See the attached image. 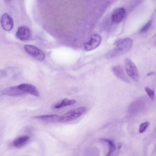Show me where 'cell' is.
Here are the masks:
<instances>
[{
	"label": "cell",
	"mask_w": 156,
	"mask_h": 156,
	"mask_svg": "<svg viewBox=\"0 0 156 156\" xmlns=\"http://www.w3.org/2000/svg\"><path fill=\"white\" fill-rule=\"evenodd\" d=\"M133 41L129 38L122 40L113 49L108 52L105 57L107 58H111L121 56L128 52L133 45Z\"/></svg>",
	"instance_id": "6da1fadb"
},
{
	"label": "cell",
	"mask_w": 156,
	"mask_h": 156,
	"mask_svg": "<svg viewBox=\"0 0 156 156\" xmlns=\"http://www.w3.org/2000/svg\"><path fill=\"white\" fill-rule=\"evenodd\" d=\"M86 109V107H81L70 110L59 116L58 122L63 123L74 120L83 114Z\"/></svg>",
	"instance_id": "7a4b0ae2"
},
{
	"label": "cell",
	"mask_w": 156,
	"mask_h": 156,
	"mask_svg": "<svg viewBox=\"0 0 156 156\" xmlns=\"http://www.w3.org/2000/svg\"><path fill=\"white\" fill-rule=\"evenodd\" d=\"M125 70L128 75L133 80L137 81L138 80V71L135 64L130 59L126 58L125 59Z\"/></svg>",
	"instance_id": "3957f363"
},
{
	"label": "cell",
	"mask_w": 156,
	"mask_h": 156,
	"mask_svg": "<svg viewBox=\"0 0 156 156\" xmlns=\"http://www.w3.org/2000/svg\"><path fill=\"white\" fill-rule=\"evenodd\" d=\"M101 41V37L98 34H94L92 35L89 40L83 44V48L86 51L93 50L100 45Z\"/></svg>",
	"instance_id": "277c9868"
},
{
	"label": "cell",
	"mask_w": 156,
	"mask_h": 156,
	"mask_svg": "<svg viewBox=\"0 0 156 156\" xmlns=\"http://www.w3.org/2000/svg\"><path fill=\"white\" fill-rule=\"evenodd\" d=\"M25 51L29 55L39 61H43L45 58L44 53L36 47L30 45H25L24 46Z\"/></svg>",
	"instance_id": "5b68a950"
},
{
	"label": "cell",
	"mask_w": 156,
	"mask_h": 156,
	"mask_svg": "<svg viewBox=\"0 0 156 156\" xmlns=\"http://www.w3.org/2000/svg\"><path fill=\"white\" fill-rule=\"evenodd\" d=\"M31 35L30 30L26 26H22L18 28L16 33V37L22 41H26L29 40Z\"/></svg>",
	"instance_id": "8992f818"
},
{
	"label": "cell",
	"mask_w": 156,
	"mask_h": 156,
	"mask_svg": "<svg viewBox=\"0 0 156 156\" xmlns=\"http://www.w3.org/2000/svg\"><path fill=\"white\" fill-rule=\"evenodd\" d=\"M2 93L5 95L12 96H21L27 94L25 92L20 89L18 86L6 88L3 90Z\"/></svg>",
	"instance_id": "52a82bcc"
},
{
	"label": "cell",
	"mask_w": 156,
	"mask_h": 156,
	"mask_svg": "<svg viewBox=\"0 0 156 156\" xmlns=\"http://www.w3.org/2000/svg\"><path fill=\"white\" fill-rule=\"evenodd\" d=\"M1 23L3 28L6 31L11 30L13 27V21L8 14L5 13L2 16Z\"/></svg>",
	"instance_id": "ba28073f"
},
{
	"label": "cell",
	"mask_w": 156,
	"mask_h": 156,
	"mask_svg": "<svg viewBox=\"0 0 156 156\" xmlns=\"http://www.w3.org/2000/svg\"><path fill=\"white\" fill-rule=\"evenodd\" d=\"M18 88L27 94L29 93L36 97L39 96V93L34 85L27 83H22L18 85Z\"/></svg>",
	"instance_id": "9c48e42d"
},
{
	"label": "cell",
	"mask_w": 156,
	"mask_h": 156,
	"mask_svg": "<svg viewBox=\"0 0 156 156\" xmlns=\"http://www.w3.org/2000/svg\"><path fill=\"white\" fill-rule=\"evenodd\" d=\"M125 14L126 11L124 8H119L117 9L112 14L111 20L114 23H119L124 19Z\"/></svg>",
	"instance_id": "30bf717a"
},
{
	"label": "cell",
	"mask_w": 156,
	"mask_h": 156,
	"mask_svg": "<svg viewBox=\"0 0 156 156\" xmlns=\"http://www.w3.org/2000/svg\"><path fill=\"white\" fill-rule=\"evenodd\" d=\"M112 71L114 74L118 78L123 81L128 82L129 80L125 74L123 68L120 65L113 66Z\"/></svg>",
	"instance_id": "8fae6325"
},
{
	"label": "cell",
	"mask_w": 156,
	"mask_h": 156,
	"mask_svg": "<svg viewBox=\"0 0 156 156\" xmlns=\"http://www.w3.org/2000/svg\"><path fill=\"white\" fill-rule=\"evenodd\" d=\"M59 116L56 114L45 115L35 116L33 118L48 123H53L58 122Z\"/></svg>",
	"instance_id": "7c38bea8"
},
{
	"label": "cell",
	"mask_w": 156,
	"mask_h": 156,
	"mask_svg": "<svg viewBox=\"0 0 156 156\" xmlns=\"http://www.w3.org/2000/svg\"><path fill=\"white\" fill-rule=\"evenodd\" d=\"M29 139L30 137L28 136H22L15 140L13 142V144L16 148H20L24 146Z\"/></svg>",
	"instance_id": "4fadbf2b"
},
{
	"label": "cell",
	"mask_w": 156,
	"mask_h": 156,
	"mask_svg": "<svg viewBox=\"0 0 156 156\" xmlns=\"http://www.w3.org/2000/svg\"><path fill=\"white\" fill-rule=\"evenodd\" d=\"M76 101L74 99H64L59 103L54 106L55 108H60L67 106L75 104Z\"/></svg>",
	"instance_id": "5bb4252c"
},
{
	"label": "cell",
	"mask_w": 156,
	"mask_h": 156,
	"mask_svg": "<svg viewBox=\"0 0 156 156\" xmlns=\"http://www.w3.org/2000/svg\"><path fill=\"white\" fill-rule=\"evenodd\" d=\"M101 140L102 141L106 142L108 143L109 145V151L107 154V155H110L115 151V146L112 140L108 139L103 138L101 139Z\"/></svg>",
	"instance_id": "9a60e30c"
},
{
	"label": "cell",
	"mask_w": 156,
	"mask_h": 156,
	"mask_svg": "<svg viewBox=\"0 0 156 156\" xmlns=\"http://www.w3.org/2000/svg\"><path fill=\"white\" fill-rule=\"evenodd\" d=\"M151 23V20L148 21L140 30L139 32L143 33L147 31L150 28Z\"/></svg>",
	"instance_id": "2e32d148"
},
{
	"label": "cell",
	"mask_w": 156,
	"mask_h": 156,
	"mask_svg": "<svg viewBox=\"0 0 156 156\" xmlns=\"http://www.w3.org/2000/svg\"><path fill=\"white\" fill-rule=\"evenodd\" d=\"M145 89L146 92L150 98L152 99H154L155 97L154 91L148 87H146Z\"/></svg>",
	"instance_id": "e0dca14e"
},
{
	"label": "cell",
	"mask_w": 156,
	"mask_h": 156,
	"mask_svg": "<svg viewBox=\"0 0 156 156\" xmlns=\"http://www.w3.org/2000/svg\"><path fill=\"white\" fill-rule=\"evenodd\" d=\"M149 125L147 122H145L140 124L139 127V132L142 133L144 132L146 129Z\"/></svg>",
	"instance_id": "ac0fdd59"
},
{
	"label": "cell",
	"mask_w": 156,
	"mask_h": 156,
	"mask_svg": "<svg viewBox=\"0 0 156 156\" xmlns=\"http://www.w3.org/2000/svg\"><path fill=\"white\" fill-rule=\"evenodd\" d=\"M154 74V72H150L149 73H148L147 74V75H148V76H150V75H151L152 74Z\"/></svg>",
	"instance_id": "d6986e66"
},
{
	"label": "cell",
	"mask_w": 156,
	"mask_h": 156,
	"mask_svg": "<svg viewBox=\"0 0 156 156\" xmlns=\"http://www.w3.org/2000/svg\"><path fill=\"white\" fill-rule=\"evenodd\" d=\"M5 0L6 1H10L12 0Z\"/></svg>",
	"instance_id": "ffe728a7"
}]
</instances>
